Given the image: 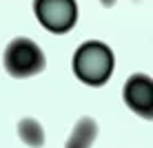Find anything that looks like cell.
Returning a JSON list of instances; mask_svg holds the SVG:
<instances>
[{
    "instance_id": "obj_4",
    "label": "cell",
    "mask_w": 153,
    "mask_h": 148,
    "mask_svg": "<svg viewBox=\"0 0 153 148\" xmlns=\"http://www.w3.org/2000/svg\"><path fill=\"white\" fill-rule=\"evenodd\" d=\"M124 99L131 110L142 117H153V84L146 75H133L124 86Z\"/></svg>"
},
{
    "instance_id": "obj_6",
    "label": "cell",
    "mask_w": 153,
    "mask_h": 148,
    "mask_svg": "<svg viewBox=\"0 0 153 148\" xmlns=\"http://www.w3.org/2000/svg\"><path fill=\"white\" fill-rule=\"evenodd\" d=\"M18 133H20V137H22V141H25V144H29L31 148H40L42 144H45L42 126L36 119H31V117H25L18 124Z\"/></svg>"
},
{
    "instance_id": "obj_5",
    "label": "cell",
    "mask_w": 153,
    "mask_h": 148,
    "mask_svg": "<svg viewBox=\"0 0 153 148\" xmlns=\"http://www.w3.org/2000/svg\"><path fill=\"white\" fill-rule=\"evenodd\" d=\"M96 133H98V126L91 117L78 119V124H76V128H73L71 137L67 139L65 148H91L93 139H96Z\"/></svg>"
},
{
    "instance_id": "obj_7",
    "label": "cell",
    "mask_w": 153,
    "mask_h": 148,
    "mask_svg": "<svg viewBox=\"0 0 153 148\" xmlns=\"http://www.w3.org/2000/svg\"><path fill=\"white\" fill-rule=\"evenodd\" d=\"M113 2H115V0H102V4H104V7H111Z\"/></svg>"
},
{
    "instance_id": "obj_1",
    "label": "cell",
    "mask_w": 153,
    "mask_h": 148,
    "mask_svg": "<svg viewBox=\"0 0 153 148\" xmlns=\"http://www.w3.org/2000/svg\"><path fill=\"white\" fill-rule=\"evenodd\" d=\"M73 71L84 84L100 86L111 77L113 71V53L104 42L91 40L84 42L80 49L76 51L73 57Z\"/></svg>"
},
{
    "instance_id": "obj_2",
    "label": "cell",
    "mask_w": 153,
    "mask_h": 148,
    "mask_svg": "<svg viewBox=\"0 0 153 148\" xmlns=\"http://www.w3.org/2000/svg\"><path fill=\"white\" fill-rule=\"evenodd\" d=\"M4 68L13 77H31L45 68V53L33 40L16 38L4 51Z\"/></svg>"
},
{
    "instance_id": "obj_3",
    "label": "cell",
    "mask_w": 153,
    "mask_h": 148,
    "mask_svg": "<svg viewBox=\"0 0 153 148\" xmlns=\"http://www.w3.org/2000/svg\"><path fill=\"white\" fill-rule=\"evenodd\" d=\"M33 9L40 24L53 33L69 31L78 20L76 0H36Z\"/></svg>"
}]
</instances>
